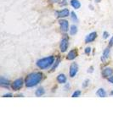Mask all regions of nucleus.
<instances>
[{
	"label": "nucleus",
	"mask_w": 113,
	"mask_h": 127,
	"mask_svg": "<svg viewBox=\"0 0 113 127\" xmlns=\"http://www.w3.org/2000/svg\"><path fill=\"white\" fill-rule=\"evenodd\" d=\"M54 63V56H48V57L41 59L37 62V66L41 70H45L50 67L51 65Z\"/></svg>",
	"instance_id": "f03ea898"
},
{
	"label": "nucleus",
	"mask_w": 113,
	"mask_h": 127,
	"mask_svg": "<svg viewBox=\"0 0 113 127\" xmlns=\"http://www.w3.org/2000/svg\"><path fill=\"white\" fill-rule=\"evenodd\" d=\"M23 80L22 79H16L15 81L12 83V89L14 91H19L23 86Z\"/></svg>",
	"instance_id": "7ed1b4c3"
},
{
	"label": "nucleus",
	"mask_w": 113,
	"mask_h": 127,
	"mask_svg": "<svg viewBox=\"0 0 113 127\" xmlns=\"http://www.w3.org/2000/svg\"><path fill=\"white\" fill-rule=\"evenodd\" d=\"M71 5L75 9H78L81 7V3L78 0H71Z\"/></svg>",
	"instance_id": "4468645a"
},
{
	"label": "nucleus",
	"mask_w": 113,
	"mask_h": 127,
	"mask_svg": "<svg viewBox=\"0 0 113 127\" xmlns=\"http://www.w3.org/2000/svg\"><path fill=\"white\" fill-rule=\"evenodd\" d=\"M77 71H78V65H77L76 63H72L70 66V71H69L70 77L73 78V77L77 75Z\"/></svg>",
	"instance_id": "423d86ee"
},
{
	"label": "nucleus",
	"mask_w": 113,
	"mask_h": 127,
	"mask_svg": "<svg viewBox=\"0 0 113 127\" xmlns=\"http://www.w3.org/2000/svg\"><path fill=\"white\" fill-rule=\"evenodd\" d=\"M77 51H76V50H72V51H70V52L68 53L66 59H68V60H73V59H75L76 57H77Z\"/></svg>",
	"instance_id": "f8f14e48"
},
{
	"label": "nucleus",
	"mask_w": 113,
	"mask_h": 127,
	"mask_svg": "<svg viewBox=\"0 0 113 127\" xmlns=\"http://www.w3.org/2000/svg\"><path fill=\"white\" fill-rule=\"evenodd\" d=\"M51 3H57V2H60V0H50Z\"/></svg>",
	"instance_id": "bb28decb"
},
{
	"label": "nucleus",
	"mask_w": 113,
	"mask_h": 127,
	"mask_svg": "<svg viewBox=\"0 0 113 127\" xmlns=\"http://www.w3.org/2000/svg\"><path fill=\"white\" fill-rule=\"evenodd\" d=\"M90 53H91V48H85V54H89Z\"/></svg>",
	"instance_id": "4be33fe9"
},
{
	"label": "nucleus",
	"mask_w": 113,
	"mask_h": 127,
	"mask_svg": "<svg viewBox=\"0 0 113 127\" xmlns=\"http://www.w3.org/2000/svg\"><path fill=\"white\" fill-rule=\"evenodd\" d=\"M112 74H113V70L111 68H106L102 71V75L105 78H109V76H111Z\"/></svg>",
	"instance_id": "1a4fd4ad"
},
{
	"label": "nucleus",
	"mask_w": 113,
	"mask_h": 127,
	"mask_svg": "<svg viewBox=\"0 0 113 127\" xmlns=\"http://www.w3.org/2000/svg\"><path fill=\"white\" fill-rule=\"evenodd\" d=\"M81 95V91H74L73 93H72V97H78L79 96Z\"/></svg>",
	"instance_id": "aec40b11"
},
{
	"label": "nucleus",
	"mask_w": 113,
	"mask_h": 127,
	"mask_svg": "<svg viewBox=\"0 0 113 127\" xmlns=\"http://www.w3.org/2000/svg\"><path fill=\"white\" fill-rule=\"evenodd\" d=\"M57 81L60 84H65L66 82V76L64 74H60L57 76Z\"/></svg>",
	"instance_id": "ddd939ff"
},
{
	"label": "nucleus",
	"mask_w": 113,
	"mask_h": 127,
	"mask_svg": "<svg viewBox=\"0 0 113 127\" xmlns=\"http://www.w3.org/2000/svg\"><path fill=\"white\" fill-rule=\"evenodd\" d=\"M108 81H109V82H111V83H112V84H113V75H112V76H111V77H109V78H108Z\"/></svg>",
	"instance_id": "b1692460"
},
{
	"label": "nucleus",
	"mask_w": 113,
	"mask_h": 127,
	"mask_svg": "<svg viewBox=\"0 0 113 127\" xmlns=\"http://www.w3.org/2000/svg\"><path fill=\"white\" fill-rule=\"evenodd\" d=\"M77 32V27L75 25H72V26H71V29H70V34L75 35Z\"/></svg>",
	"instance_id": "f3484780"
},
{
	"label": "nucleus",
	"mask_w": 113,
	"mask_h": 127,
	"mask_svg": "<svg viewBox=\"0 0 113 127\" xmlns=\"http://www.w3.org/2000/svg\"><path fill=\"white\" fill-rule=\"evenodd\" d=\"M4 97H12V94L11 93H8V94H4Z\"/></svg>",
	"instance_id": "393cba45"
},
{
	"label": "nucleus",
	"mask_w": 113,
	"mask_h": 127,
	"mask_svg": "<svg viewBox=\"0 0 113 127\" xmlns=\"http://www.w3.org/2000/svg\"><path fill=\"white\" fill-rule=\"evenodd\" d=\"M93 67L91 66V67H90V68H89V70H88V72H90V73H91V72H93Z\"/></svg>",
	"instance_id": "cd10ccee"
},
{
	"label": "nucleus",
	"mask_w": 113,
	"mask_h": 127,
	"mask_svg": "<svg viewBox=\"0 0 113 127\" xmlns=\"http://www.w3.org/2000/svg\"><path fill=\"white\" fill-rule=\"evenodd\" d=\"M44 93H45L44 89H43V87H40L37 90L36 92H35V94H36L37 97H41V96H43V95L44 94Z\"/></svg>",
	"instance_id": "dca6fc26"
},
{
	"label": "nucleus",
	"mask_w": 113,
	"mask_h": 127,
	"mask_svg": "<svg viewBox=\"0 0 113 127\" xmlns=\"http://www.w3.org/2000/svg\"><path fill=\"white\" fill-rule=\"evenodd\" d=\"M110 45H111H111H113V36L111 38V40H110Z\"/></svg>",
	"instance_id": "a878e982"
},
{
	"label": "nucleus",
	"mask_w": 113,
	"mask_h": 127,
	"mask_svg": "<svg viewBox=\"0 0 113 127\" xmlns=\"http://www.w3.org/2000/svg\"><path fill=\"white\" fill-rule=\"evenodd\" d=\"M95 2H96V3H100V0H95Z\"/></svg>",
	"instance_id": "c85d7f7f"
},
{
	"label": "nucleus",
	"mask_w": 113,
	"mask_h": 127,
	"mask_svg": "<svg viewBox=\"0 0 113 127\" xmlns=\"http://www.w3.org/2000/svg\"><path fill=\"white\" fill-rule=\"evenodd\" d=\"M42 79H43V74L41 72H33L26 78L25 84L27 87H32L37 86L41 81Z\"/></svg>",
	"instance_id": "f257e3e1"
},
{
	"label": "nucleus",
	"mask_w": 113,
	"mask_h": 127,
	"mask_svg": "<svg viewBox=\"0 0 113 127\" xmlns=\"http://www.w3.org/2000/svg\"><path fill=\"white\" fill-rule=\"evenodd\" d=\"M0 85H1V86H3V87H9V81L7 78L2 76L1 77V80H0Z\"/></svg>",
	"instance_id": "9b49d317"
},
{
	"label": "nucleus",
	"mask_w": 113,
	"mask_h": 127,
	"mask_svg": "<svg viewBox=\"0 0 113 127\" xmlns=\"http://www.w3.org/2000/svg\"><path fill=\"white\" fill-rule=\"evenodd\" d=\"M108 36H109V33L107 31H104V33H103V37L105 39H106V38H108Z\"/></svg>",
	"instance_id": "412c9836"
},
{
	"label": "nucleus",
	"mask_w": 113,
	"mask_h": 127,
	"mask_svg": "<svg viewBox=\"0 0 113 127\" xmlns=\"http://www.w3.org/2000/svg\"><path fill=\"white\" fill-rule=\"evenodd\" d=\"M70 14V11L68 9H61V10L56 11V15L59 18H65V17H67Z\"/></svg>",
	"instance_id": "0eeeda50"
},
{
	"label": "nucleus",
	"mask_w": 113,
	"mask_h": 127,
	"mask_svg": "<svg viewBox=\"0 0 113 127\" xmlns=\"http://www.w3.org/2000/svg\"><path fill=\"white\" fill-rule=\"evenodd\" d=\"M59 24H60V26L61 31H63V32H66V31H68V29H69V22L67 21V20L61 19V20H60Z\"/></svg>",
	"instance_id": "20e7f679"
},
{
	"label": "nucleus",
	"mask_w": 113,
	"mask_h": 127,
	"mask_svg": "<svg viewBox=\"0 0 113 127\" xmlns=\"http://www.w3.org/2000/svg\"><path fill=\"white\" fill-rule=\"evenodd\" d=\"M96 36H97V33L95 32V31L89 33V34H88V36H86V38H85V42H86V43L92 42H93L95 40Z\"/></svg>",
	"instance_id": "6e6552de"
},
{
	"label": "nucleus",
	"mask_w": 113,
	"mask_h": 127,
	"mask_svg": "<svg viewBox=\"0 0 113 127\" xmlns=\"http://www.w3.org/2000/svg\"><path fill=\"white\" fill-rule=\"evenodd\" d=\"M71 18H72V20L73 22H77V21H78V19H77V14H75V12L71 13Z\"/></svg>",
	"instance_id": "6ab92c4d"
},
{
	"label": "nucleus",
	"mask_w": 113,
	"mask_h": 127,
	"mask_svg": "<svg viewBox=\"0 0 113 127\" xmlns=\"http://www.w3.org/2000/svg\"><path fill=\"white\" fill-rule=\"evenodd\" d=\"M67 48H68V38L64 37L61 39L60 44V48L62 53H65L67 50Z\"/></svg>",
	"instance_id": "39448f33"
},
{
	"label": "nucleus",
	"mask_w": 113,
	"mask_h": 127,
	"mask_svg": "<svg viewBox=\"0 0 113 127\" xmlns=\"http://www.w3.org/2000/svg\"><path fill=\"white\" fill-rule=\"evenodd\" d=\"M96 95L98 97H106V91H105L103 88H100V89L96 91Z\"/></svg>",
	"instance_id": "2eb2a0df"
},
{
	"label": "nucleus",
	"mask_w": 113,
	"mask_h": 127,
	"mask_svg": "<svg viewBox=\"0 0 113 127\" xmlns=\"http://www.w3.org/2000/svg\"><path fill=\"white\" fill-rule=\"evenodd\" d=\"M60 58H58L57 59H56L55 61H54V65H53V67H52V71H54V70H55L56 68H57V66L60 65Z\"/></svg>",
	"instance_id": "a211bd4d"
},
{
	"label": "nucleus",
	"mask_w": 113,
	"mask_h": 127,
	"mask_svg": "<svg viewBox=\"0 0 113 127\" xmlns=\"http://www.w3.org/2000/svg\"><path fill=\"white\" fill-rule=\"evenodd\" d=\"M110 53H111V49H110V48H106L104 50V52H103L102 57H101V60H102V61H106V59L109 58Z\"/></svg>",
	"instance_id": "9d476101"
},
{
	"label": "nucleus",
	"mask_w": 113,
	"mask_h": 127,
	"mask_svg": "<svg viewBox=\"0 0 113 127\" xmlns=\"http://www.w3.org/2000/svg\"><path fill=\"white\" fill-rule=\"evenodd\" d=\"M88 82H89V81H88V80H86V81H85L84 82H83V87H86V86L88 85Z\"/></svg>",
	"instance_id": "5701e85b"
},
{
	"label": "nucleus",
	"mask_w": 113,
	"mask_h": 127,
	"mask_svg": "<svg viewBox=\"0 0 113 127\" xmlns=\"http://www.w3.org/2000/svg\"><path fill=\"white\" fill-rule=\"evenodd\" d=\"M111 95H113V91H111Z\"/></svg>",
	"instance_id": "c756f323"
}]
</instances>
